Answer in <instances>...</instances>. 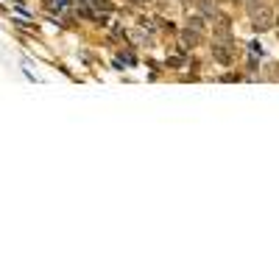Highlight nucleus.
Here are the masks:
<instances>
[{
    "instance_id": "obj_1",
    "label": "nucleus",
    "mask_w": 279,
    "mask_h": 279,
    "mask_svg": "<svg viewBox=\"0 0 279 279\" xmlns=\"http://www.w3.org/2000/svg\"><path fill=\"white\" fill-rule=\"evenodd\" d=\"M273 25V12L271 9H257L254 14H251V28L254 31H268Z\"/></svg>"
},
{
    "instance_id": "obj_2",
    "label": "nucleus",
    "mask_w": 279,
    "mask_h": 279,
    "mask_svg": "<svg viewBox=\"0 0 279 279\" xmlns=\"http://www.w3.org/2000/svg\"><path fill=\"white\" fill-rule=\"evenodd\" d=\"M213 56L221 61V64H232V61H235V45L232 42H215Z\"/></svg>"
},
{
    "instance_id": "obj_3",
    "label": "nucleus",
    "mask_w": 279,
    "mask_h": 279,
    "mask_svg": "<svg viewBox=\"0 0 279 279\" xmlns=\"http://www.w3.org/2000/svg\"><path fill=\"white\" fill-rule=\"evenodd\" d=\"M198 42H201V31H195V28H190V25H187V28L182 31V45H184V48H195Z\"/></svg>"
},
{
    "instance_id": "obj_4",
    "label": "nucleus",
    "mask_w": 279,
    "mask_h": 279,
    "mask_svg": "<svg viewBox=\"0 0 279 279\" xmlns=\"http://www.w3.org/2000/svg\"><path fill=\"white\" fill-rule=\"evenodd\" d=\"M198 9H201V14H206V17H218V9H215L213 3H204V0H198Z\"/></svg>"
},
{
    "instance_id": "obj_5",
    "label": "nucleus",
    "mask_w": 279,
    "mask_h": 279,
    "mask_svg": "<svg viewBox=\"0 0 279 279\" xmlns=\"http://www.w3.org/2000/svg\"><path fill=\"white\" fill-rule=\"evenodd\" d=\"M131 39H134L137 45H146V48L151 45V37H148V34H143V31H134V34H131Z\"/></svg>"
},
{
    "instance_id": "obj_6",
    "label": "nucleus",
    "mask_w": 279,
    "mask_h": 279,
    "mask_svg": "<svg viewBox=\"0 0 279 279\" xmlns=\"http://www.w3.org/2000/svg\"><path fill=\"white\" fill-rule=\"evenodd\" d=\"M90 3L98 9V12H103V14H109V12H112V6L106 3V0H90Z\"/></svg>"
},
{
    "instance_id": "obj_7",
    "label": "nucleus",
    "mask_w": 279,
    "mask_h": 279,
    "mask_svg": "<svg viewBox=\"0 0 279 279\" xmlns=\"http://www.w3.org/2000/svg\"><path fill=\"white\" fill-rule=\"evenodd\" d=\"M187 25H190V28H195V31H204V20H201V17H190Z\"/></svg>"
},
{
    "instance_id": "obj_8",
    "label": "nucleus",
    "mask_w": 279,
    "mask_h": 279,
    "mask_svg": "<svg viewBox=\"0 0 279 279\" xmlns=\"http://www.w3.org/2000/svg\"><path fill=\"white\" fill-rule=\"evenodd\" d=\"M168 64H170V67H182V59H179V56H170Z\"/></svg>"
},
{
    "instance_id": "obj_9",
    "label": "nucleus",
    "mask_w": 279,
    "mask_h": 279,
    "mask_svg": "<svg viewBox=\"0 0 279 279\" xmlns=\"http://www.w3.org/2000/svg\"><path fill=\"white\" fill-rule=\"evenodd\" d=\"M249 48H251V50H254V53H257V56H260V53H262V48H260V42H251V45H249Z\"/></svg>"
},
{
    "instance_id": "obj_10",
    "label": "nucleus",
    "mask_w": 279,
    "mask_h": 279,
    "mask_svg": "<svg viewBox=\"0 0 279 279\" xmlns=\"http://www.w3.org/2000/svg\"><path fill=\"white\" fill-rule=\"evenodd\" d=\"M131 3H148V0H131Z\"/></svg>"
},
{
    "instance_id": "obj_11",
    "label": "nucleus",
    "mask_w": 279,
    "mask_h": 279,
    "mask_svg": "<svg viewBox=\"0 0 279 279\" xmlns=\"http://www.w3.org/2000/svg\"><path fill=\"white\" fill-rule=\"evenodd\" d=\"M237 3H243V0H237Z\"/></svg>"
}]
</instances>
